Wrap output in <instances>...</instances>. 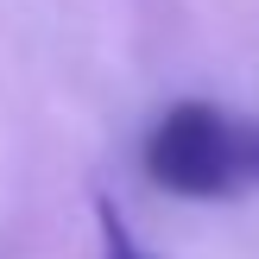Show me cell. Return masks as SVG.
<instances>
[{
	"label": "cell",
	"instance_id": "3957f363",
	"mask_svg": "<svg viewBox=\"0 0 259 259\" xmlns=\"http://www.w3.org/2000/svg\"><path fill=\"white\" fill-rule=\"evenodd\" d=\"M247 184H259V120H247Z\"/></svg>",
	"mask_w": 259,
	"mask_h": 259
},
{
	"label": "cell",
	"instance_id": "7a4b0ae2",
	"mask_svg": "<svg viewBox=\"0 0 259 259\" xmlns=\"http://www.w3.org/2000/svg\"><path fill=\"white\" fill-rule=\"evenodd\" d=\"M101 259H158V253H146L133 240V228L114 215V202H101Z\"/></svg>",
	"mask_w": 259,
	"mask_h": 259
},
{
	"label": "cell",
	"instance_id": "6da1fadb",
	"mask_svg": "<svg viewBox=\"0 0 259 259\" xmlns=\"http://www.w3.org/2000/svg\"><path fill=\"white\" fill-rule=\"evenodd\" d=\"M146 177L171 196H228L247 184V120L222 114L215 101H177L146 133Z\"/></svg>",
	"mask_w": 259,
	"mask_h": 259
}]
</instances>
